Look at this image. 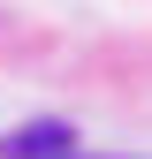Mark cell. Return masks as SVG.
Here are the masks:
<instances>
[{
    "label": "cell",
    "mask_w": 152,
    "mask_h": 159,
    "mask_svg": "<svg viewBox=\"0 0 152 159\" xmlns=\"http://www.w3.org/2000/svg\"><path fill=\"white\" fill-rule=\"evenodd\" d=\"M8 152H76V129L69 121H23L8 136Z\"/></svg>",
    "instance_id": "1"
}]
</instances>
